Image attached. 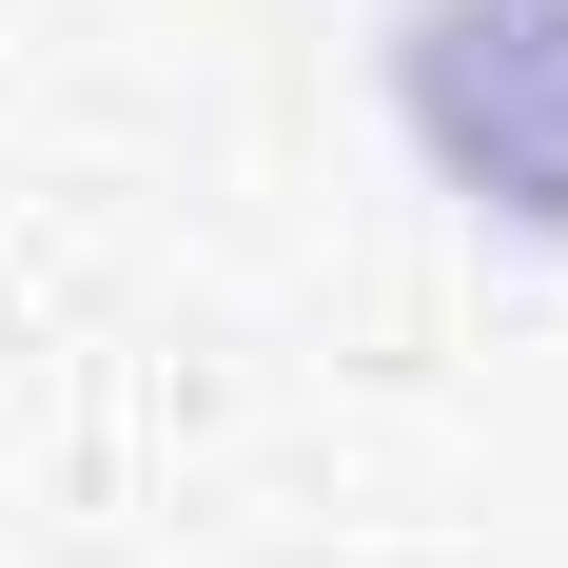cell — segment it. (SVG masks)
I'll list each match as a JSON object with an SVG mask.
<instances>
[{
    "label": "cell",
    "instance_id": "6da1fadb",
    "mask_svg": "<svg viewBox=\"0 0 568 568\" xmlns=\"http://www.w3.org/2000/svg\"><path fill=\"white\" fill-rule=\"evenodd\" d=\"M412 118L470 196L568 235V0H432L412 20Z\"/></svg>",
    "mask_w": 568,
    "mask_h": 568
}]
</instances>
